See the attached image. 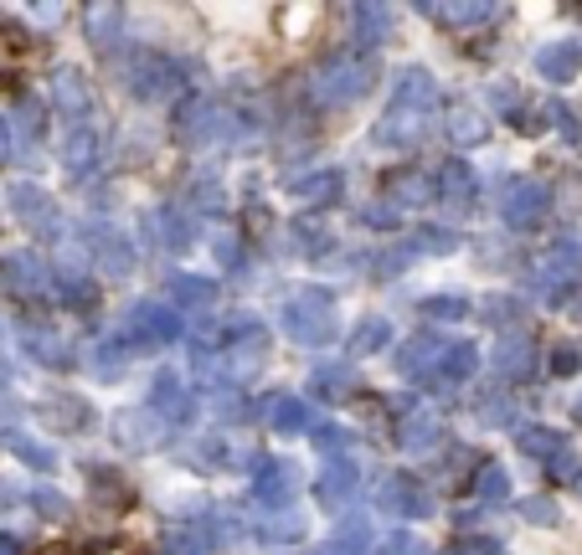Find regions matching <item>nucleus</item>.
<instances>
[{"instance_id": "f257e3e1", "label": "nucleus", "mask_w": 582, "mask_h": 555, "mask_svg": "<svg viewBox=\"0 0 582 555\" xmlns=\"http://www.w3.org/2000/svg\"><path fill=\"white\" fill-rule=\"evenodd\" d=\"M371 77H377V62L366 52H335L314 77V93L325 104H351V98H361L371 88Z\"/></svg>"}, {"instance_id": "f03ea898", "label": "nucleus", "mask_w": 582, "mask_h": 555, "mask_svg": "<svg viewBox=\"0 0 582 555\" xmlns=\"http://www.w3.org/2000/svg\"><path fill=\"white\" fill-rule=\"evenodd\" d=\"M284 319H289V335L305 345H325L335 335V299L325 288H299L289 304H284Z\"/></svg>"}, {"instance_id": "7ed1b4c3", "label": "nucleus", "mask_w": 582, "mask_h": 555, "mask_svg": "<svg viewBox=\"0 0 582 555\" xmlns=\"http://www.w3.org/2000/svg\"><path fill=\"white\" fill-rule=\"evenodd\" d=\"M176 134H181L186 144H217L233 134V113L217 104H206V98H191V104H181V119H176Z\"/></svg>"}, {"instance_id": "20e7f679", "label": "nucleus", "mask_w": 582, "mask_h": 555, "mask_svg": "<svg viewBox=\"0 0 582 555\" xmlns=\"http://www.w3.org/2000/svg\"><path fill=\"white\" fill-rule=\"evenodd\" d=\"M382 201H392L397 212H407V206H428V201H438V185L423 176L418 165H397V170H387L382 176Z\"/></svg>"}, {"instance_id": "39448f33", "label": "nucleus", "mask_w": 582, "mask_h": 555, "mask_svg": "<svg viewBox=\"0 0 582 555\" xmlns=\"http://www.w3.org/2000/svg\"><path fill=\"white\" fill-rule=\"evenodd\" d=\"M176 309H161V304H145L140 314H134V324H129L124 335V350H155V345L176 340Z\"/></svg>"}, {"instance_id": "423d86ee", "label": "nucleus", "mask_w": 582, "mask_h": 555, "mask_svg": "<svg viewBox=\"0 0 582 555\" xmlns=\"http://www.w3.org/2000/svg\"><path fill=\"white\" fill-rule=\"evenodd\" d=\"M114 432H119V443L134 453H150V448H161L165 443V422L150 407H129L119 422H114Z\"/></svg>"}, {"instance_id": "0eeeda50", "label": "nucleus", "mask_w": 582, "mask_h": 555, "mask_svg": "<svg viewBox=\"0 0 582 555\" xmlns=\"http://www.w3.org/2000/svg\"><path fill=\"white\" fill-rule=\"evenodd\" d=\"M423 129H428V113L392 104V113H387L382 124H377V144H387V149H407V144L423 140Z\"/></svg>"}, {"instance_id": "6e6552de", "label": "nucleus", "mask_w": 582, "mask_h": 555, "mask_svg": "<svg viewBox=\"0 0 582 555\" xmlns=\"http://www.w3.org/2000/svg\"><path fill=\"white\" fill-rule=\"evenodd\" d=\"M47 98H52V108L62 113V119H83V113H88V77H83L78 68L52 72V88H47Z\"/></svg>"}, {"instance_id": "1a4fd4ad", "label": "nucleus", "mask_w": 582, "mask_h": 555, "mask_svg": "<svg viewBox=\"0 0 582 555\" xmlns=\"http://www.w3.org/2000/svg\"><path fill=\"white\" fill-rule=\"evenodd\" d=\"M397 443L407 453H438V448H443V417H433V412H407L397 422Z\"/></svg>"}, {"instance_id": "9d476101", "label": "nucleus", "mask_w": 582, "mask_h": 555, "mask_svg": "<svg viewBox=\"0 0 582 555\" xmlns=\"http://www.w3.org/2000/svg\"><path fill=\"white\" fill-rule=\"evenodd\" d=\"M11 212L37 237H57V206L41 196V191H32V185H16V191H11Z\"/></svg>"}, {"instance_id": "9b49d317", "label": "nucleus", "mask_w": 582, "mask_h": 555, "mask_svg": "<svg viewBox=\"0 0 582 555\" xmlns=\"http://www.w3.org/2000/svg\"><path fill=\"white\" fill-rule=\"evenodd\" d=\"M129 88L140 93V98H165V93H176V68H170L165 57H155V52L134 57V77H129Z\"/></svg>"}, {"instance_id": "f8f14e48", "label": "nucleus", "mask_w": 582, "mask_h": 555, "mask_svg": "<svg viewBox=\"0 0 582 555\" xmlns=\"http://www.w3.org/2000/svg\"><path fill=\"white\" fill-rule=\"evenodd\" d=\"M93 263H98L104 278H129L134 273V248L119 232H98L93 237Z\"/></svg>"}, {"instance_id": "ddd939ff", "label": "nucleus", "mask_w": 582, "mask_h": 555, "mask_svg": "<svg viewBox=\"0 0 582 555\" xmlns=\"http://www.w3.org/2000/svg\"><path fill=\"white\" fill-rule=\"evenodd\" d=\"M294 484H299V473H294L289 463H273V458H269V463H258V488H253V494L263 504L284 509V504L294 499Z\"/></svg>"}, {"instance_id": "4468645a", "label": "nucleus", "mask_w": 582, "mask_h": 555, "mask_svg": "<svg viewBox=\"0 0 582 555\" xmlns=\"http://www.w3.org/2000/svg\"><path fill=\"white\" fill-rule=\"evenodd\" d=\"M5 283H11V293H26V299H32V293H41V288H47V268H41V257L37 252H11V257H5Z\"/></svg>"}, {"instance_id": "2eb2a0df", "label": "nucleus", "mask_w": 582, "mask_h": 555, "mask_svg": "<svg viewBox=\"0 0 582 555\" xmlns=\"http://www.w3.org/2000/svg\"><path fill=\"white\" fill-rule=\"evenodd\" d=\"M443 350H449V345L438 340V335H428V329H423L418 340L402 345V355H397V360H402V376H423V381H428V376H433V365L443 360Z\"/></svg>"}, {"instance_id": "dca6fc26", "label": "nucleus", "mask_w": 582, "mask_h": 555, "mask_svg": "<svg viewBox=\"0 0 582 555\" xmlns=\"http://www.w3.org/2000/svg\"><path fill=\"white\" fill-rule=\"evenodd\" d=\"M37 417L52 432H83L88 427V407H83L78 396H47V401L37 407Z\"/></svg>"}, {"instance_id": "f3484780", "label": "nucleus", "mask_w": 582, "mask_h": 555, "mask_svg": "<svg viewBox=\"0 0 582 555\" xmlns=\"http://www.w3.org/2000/svg\"><path fill=\"white\" fill-rule=\"evenodd\" d=\"M377 499H382V509H397V515H428V494L413 479H382Z\"/></svg>"}, {"instance_id": "a211bd4d", "label": "nucleus", "mask_w": 582, "mask_h": 555, "mask_svg": "<svg viewBox=\"0 0 582 555\" xmlns=\"http://www.w3.org/2000/svg\"><path fill=\"white\" fill-rule=\"evenodd\" d=\"M397 104L402 108H418V113H433V108H438V83L423 68H407L397 77Z\"/></svg>"}, {"instance_id": "6ab92c4d", "label": "nucleus", "mask_w": 582, "mask_h": 555, "mask_svg": "<svg viewBox=\"0 0 582 555\" xmlns=\"http://www.w3.org/2000/svg\"><path fill=\"white\" fill-rule=\"evenodd\" d=\"M474 360H479L474 355V345H449L428 381H438V386H464V381L474 376Z\"/></svg>"}, {"instance_id": "aec40b11", "label": "nucleus", "mask_w": 582, "mask_h": 555, "mask_svg": "<svg viewBox=\"0 0 582 555\" xmlns=\"http://www.w3.org/2000/svg\"><path fill=\"white\" fill-rule=\"evenodd\" d=\"M88 484H93V499L104 504V509H124V504H134V488H129L114 468H93Z\"/></svg>"}, {"instance_id": "412c9836", "label": "nucleus", "mask_w": 582, "mask_h": 555, "mask_svg": "<svg viewBox=\"0 0 582 555\" xmlns=\"http://www.w3.org/2000/svg\"><path fill=\"white\" fill-rule=\"evenodd\" d=\"M294 196L305 201V206H330V201L341 196V176H335V170H320V176L294 180Z\"/></svg>"}, {"instance_id": "4be33fe9", "label": "nucleus", "mask_w": 582, "mask_h": 555, "mask_svg": "<svg viewBox=\"0 0 582 555\" xmlns=\"http://www.w3.org/2000/svg\"><path fill=\"white\" fill-rule=\"evenodd\" d=\"M351 494H356V468H351V458H341V463L320 479V499L335 509V504H351Z\"/></svg>"}, {"instance_id": "5701e85b", "label": "nucleus", "mask_w": 582, "mask_h": 555, "mask_svg": "<svg viewBox=\"0 0 582 555\" xmlns=\"http://www.w3.org/2000/svg\"><path fill=\"white\" fill-rule=\"evenodd\" d=\"M506 221L510 227H531L536 221V212H542V201H536V185H510L506 191Z\"/></svg>"}, {"instance_id": "b1692460", "label": "nucleus", "mask_w": 582, "mask_h": 555, "mask_svg": "<svg viewBox=\"0 0 582 555\" xmlns=\"http://www.w3.org/2000/svg\"><path fill=\"white\" fill-rule=\"evenodd\" d=\"M269 422H273L278 432H310V427H314L310 407H305V401H294V396H278V401H273Z\"/></svg>"}, {"instance_id": "393cba45", "label": "nucleus", "mask_w": 582, "mask_h": 555, "mask_svg": "<svg viewBox=\"0 0 582 555\" xmlns=\"http://www.w3.org/2000/svg\"><path fill=\"white\" fill-rule=\"evenodd\" d=\"M443 201H449V206H459V212H470L474 206V176H470V165H449V170H443Z\"/></svg>"}, {"instance_id": "a878e982", "label": "nucleus", "mask_w": 582, "mask_h": 555, "mask_svg": "<svg viewBox=\"0 0 582 555\" xmlns=\"http://www.w3.org/2000/svg\"><path fill=\"white\" fill-rule=\"evenodd\" d=\"M485 134H490V124H485L474 108H459L454 119H449V140H454L459 149H474V144L485 140Z\"/></svg>"}, {"instance_id": "bb28decb", "label": "nucleus", "mask_w": 582, "mask_h": 555, "mask_svg": "<svg viewBox=\"0 0 582 555\" xmlns=\"http://www.w3.org/2000/svg\"><path fill=\"white\" fill-rule=\"evenodd\" d=\"M392 340V324L387 319H366L356 335H351V355L361 360V355H371V350H382V345Z\"/></svg>"}, {"instance_id": "cd10ccee", "label": "nucleus", "mask_w": 582, "mask_h": 555, "mask_svg": "<svg viewBox=\"0 0 582 555\" xmlns=\"http://www.w3.org/2000/svg\"><path fill=\"white\" fill-rule=\"evenodd\" d=\"M314 21H325L320 5H278V32L294 41V32H310Z\"/></svg>"}, {"instance_id": "c85d7f7f", "label": "nucleus", "mask_w": 582, "mask_h": 555, "mask_svg": "<svg viewBox=\"0 0 582 555\" xmlns=\"http://www.w3.org/2000/svg\"><path fill=\"white\" fill-rule=\"evenodd\" d=\"M5 448L16 453L26 468H52V448H41V443H32L26 432H5Z\"/></svg>"}, {"instance_id": "c756f323", "label": "nucleus", "mask_w": 582, "mask_h": 555, "mask_svg": "<svg viewBox=\"0 0 582 555\" xmlns=\"http://www.w3.org/2000/svg\"><path fill=\"white\" fill-rule=\"evenodd\" d=\"M62 155H68V165H73V170H88V165L98 160V140H93L88 129L78 124L73 134H68V149H62Z\"/></svg>"}, {"instance_id": "7c9ffc66", "label": "nucleus", "mask_w": 582, "mask_h": 555, "mask_svg": "<svg viewBox=\"0 0 582 555\" xmlns=\"http://www.w3.org/2000/svg\"><path fill=\"white\" fill-rule=\"evenodd\" d=\"M212 293H217V288H212V283H201V278H176V283H170V299H176L181 309H201V304H212Z\"/></svg>"}, {"instance_id": "2f4dec72", "label": "nucleus", "mask_w": 582, "mask_h": 555, "mask_svg": "<svg viewBox=\"0 0 582 555\" xmlns=\"http://www.w3.org/2000/svg\"><path fill=\"white\" fill-rule=\"evenodd\" d=\"M428 16L459 32V26H474V21H485L490 11H485V5H428Z\"/></svg>"}, {"instance_id": "473e14b6", "label": "nucleus", "mask_w": 582, "mask_h": 555, "mask_svg": "<svg viewBox=\"0 0 582 555\" xmlns=\"http://www.w3.org/2000/svg\"><path fill=\"white\" fill-rule=\"evenodd\" d=\"M161 232H165V248H191V221H186V212H176V206H170V212H161Z\"/></svg>"}, {"instance_id": "72a5a7b5", "label": "nucleus", "mask_w": 582, "mask_h": 555, "mask_svg": "<svg viewBox=\"0 0 582 555\" xmlns=\"http://www.w3.org/2000/svg\"><path fill=\"white\" fill-rule=\"evenodd\" d=\"M170 555H212V530H176Z\"/></svg>"}, {"instance_id": "f704fd0d", "label": "nucleus", "mask_w": 582, "mask_h": 555, "mask_svg": "<svg viewBox=\"0 0 582 555\" xmlns=\"http://www.w3.org/2000/svg\"><path fill=\"white\" fill-rule=\"evenodd\" d=\"M26 345H32V355H37V360H52V365H62V360H68V345L57 340V335L32 329V335H26Z\"/></svg>"}, {"instance_id": "c9c22d12", "label": "nucleus", "mask_w": 582, "mask_h": 555, "mask_svg": "<svg viewBox=\"0 0 582 555\" xmlns=\"http://www.w3.org/2000/svg\"><path fill=\"white\" fill-rule=\"evenodd\" d=\"M263 535H269V540H299V535H305V520H299L294 509H278V515L269 520V530H263Z\"/></svg>"}, {"instance_id": "e433bc0d", "label": "nucleus", "mask_w": 582, "mask_h": 555, "mask_svg": "<svg viewBox=\"0 0 582 555\" xmlns=\"http://www.w3.org/2000/svg\"><path fill=\"white\" fill-rule=\"evenodd\" d=\"M423 314H428V319H464V314H470V304H464V299H428V304H423Z\"/></svg>"}, {"instance_id": "4c0bfd02", "label": "nucleus", "mask_w": 582, "mask_h": 555, "mask_svg": "<svg viewBox=\"0 0 582 555\" xmlns=\"http://www.w3.org/2000/svg\"><path fill=\"white\" fill-rule=\"evenodd\" d=\"M52 555H134V551H129V545H57Z\"/></svg>"}, {"instance_id": "58836bf2", "label": "nucleus", "mask_w": 582, "mask_h": 555, "mask_svg": "<svg viewBox=\"0 0 582 555\" xmlns=\"http://www.w3.org/2000/svg\"><path fill=\"white\" fill-rule=\"evenodd\" d=\"M212 242H217L222 268H233V263H237V237H233V232H217V237H212Z\"/></svg>"}, {"instance_id": "ea45409f", "label": "nucleus", "mask_w": 582, "mask_h": 555, "mask_svg": "<svg viewBox=\"0 0 582 555\" xmlns=\"http://www.w3.org/2000/svg\"><path fill=\"white\" fill-rule=\"evenodd\" d=\"M454 551H459V555H495V540H479V535H464V540H459V545H454Z\"/></svg>"}, {"instance_id": "a19ab883", "label": "nucleus", "mask_w": 582, "mask_h": 555, "mask_svg": "<svg viewBox=\"0 0 582 555\" xmlns=\"http://www.w3.org/2000/svg\"><path fill=\"white\" fill-rule=\"evenodd\" d=\"M314 386H320V391H335V396H341V391H351V376H346V371H335V376H330V371H325V376H320V381H314Z\"/></svg>"}, {"instance_id": "79ce46f5", "label": "nucleus", "mask_w": 582, "mask_h": 555, "mask_svg": "<svg viewBox=\"0 0 582 555\" xmlns=\"http://www.w3.org/2000/svg\"><path fill=\"white\" fill-rule=\"evenodd\" d=\"M37 509H41V515H52V520H62V515H68V504L57 499V494H37Z\"/></svg>"}, {"instance_id": "37998d69", "label": "nucleus", "mask_w": 582, "mask_h": 555, "mask_svg": "<svg viewBox=\"0 0 582 555\" xmlns=\"http://www.w3.org/2000/svg\"><path fill=\"white\" fill-rule=\"evenodd\" d=\"M521 443H526L531 453H546V448H551V437H546V432H526V437H521Z\"/></svg>"}, {"instance_id": "c03bdc74", "label": "nucleus", "mask_w": 582, "mask_h": 555, "mask_svg": "<svg viewBox=\"0 0 582 555\" xmlns=\"http://www.w3.org/2000/svg\"><path fill=\"white\" fill-rule=\"evenodd\" d=\"M521 360H526V350H521V345H506V371H521Z\"/></svg>"}, {"instance_id": "a18cd8bd", "label": "nucleus", "mask_w": 582, "mask_h": 555, "mask_svg": "<svg viewBox=\"0 0 582 555\" xmlns=\"http://www.w3.org/2000/svg\"><path fill=\"white\" fill-rule=\"evenodd\" d=\"M11 155V119H0V160Z\"/></svg>"}]
</instances>
